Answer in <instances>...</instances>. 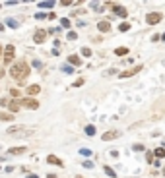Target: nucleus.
Instances as JSON below:
<instances>
[{
    "label": "nucleus",
    "mask_w": 165,
    "mask_h": 178,
    "mask_svg": "<svg viewBox=\"0 0 165 178\" xmlns=\"http://www.w3.org/2000/svg\"><path fill=\"white\" fill-rule=\"evenodd\" d=\"M4 27H6V25H4V23H0V31H4Z\"/></svg>",
    "instance_id": "obj_36"
},
{
    "label": "nucleus",
    "mask_w": 165,
    "mask_h": 178,
    "mask_svg": "<svg viewBox=\"0 0 165 178\" xmlns=\"http://www.w3.org/2000/svg\"><path fill=\"white\" fill-rule=\"evenodd\" d=\"M25 149H27V147H12L8 153L10 155H22V153H25Z\"/></svg>",
    "instance_id": "obj_12"
},
{
    "label": "nucleus",
    "mask_w": 165,
    "mask_h": 178,
    "mask_svg": "<svg viewBox=\"0 0 165 178\" xmlns=\"http://www.w3.org/2000/svg\"><path fill=\"white\" fill-rule=\"evenodd\" d=\"M47 163L49 164H55V167H64L62 159H58L57 155H49V157H47Z\"/></svg>",
    "instance_id": "obj_8"
},
{
    "label": "nucleus",
    "mask_w": 165,
    "mask_h": 178,
    "mask_svg": "<svg viewBox=\"0 0 165 178\" xmlns=\"http://www.w3.org/2000/svg\"><path fill=\"white\" fill-rule=\"evenodd\" d=\"M68 62H70L72 66H80V64H82V60H80L78 56H68Z\"/></svg>",
    "instance_id": "obj_16"
},
{
    "label": "nucleus",
    "mask_w": 165,
    "mask_h": 178,
    "mask_svg": "<svg viewBox=\"0 0 165 178\" xmlns=\"http://www.w3.org/2000/svg\"><path fill=\"white\" fill-rule=\"evenodd\" d=\"M132 149H134V151H144V145H142V143H134Z\"/></svg>",
    "instance_id": "obj_28"
},
{
    "label": "nucleus",
    "mask_w": 165,
    "mask_h": 178,
    "mask_svg": "<svg viewBox=\"0 0 165 178\" xmlns=\"http://www.w3.org/2000/svg\"><path fill=\"white\" fill-rule=\"evenodd\" d=\"M8 103H10L8 99H0V105H2V107H8Z\"/></svg>",
    "instance_id": "obj_33"
},
{
    "label": "nucleus",
    "mask_w": 165,
    "mask_h": 178,
    "mask_svg": "<svg viewBox=\"0 0 165 178\" xmlns=\"http://www.w3.org/2000/svg\"><path fill=\"white\" fill-rule=\"evenodd\" d=\"M115 54H118V56H126L128 48L126 47H118V48H115Z\"/></svg>",
    "instance_id": "obj_13"
},
{
    "label": "nucleus",
    "mask_w": 165,
    "mask_h": 178,
    "mask_svg": "<svg viewBox=\"0 0 165 178\" xmlns=\"http://www.w3.org/2000/svg\"><path fill=\"white\" fill-rule=\"evenodd\" d=\"M97 29L101 33H107V31H111V23H109V21H99L97 23Z\"/></svg>",
    "instance_id": "obj_10"
},
{
    "label": "nucleus",
    "mask_w": 165,
    "mask_h": 178,
    "mask_svg": "<svg viewBox=\"0 0 165 178\" xmlns=\"http://www.w3.org/2000/svg\"><path fill=\"white\" fill-rule=\"evenodd\" d=\"M66 37H68V41H74V39H78V33H76V31H70Z\"/></svg>",
    "instance_id": "obj_25"
},
{
    "label": "nucleus",
    "mask_w": 165,
    "mask_h": 178,
    "mask_svg": "<svg viewBox=\"0 0 165 178\" xmlns=\"http://www.w3.org/2000/svg\"><path fill=\"white\" fill-rule=\"evenodd\" d=\"M82 164H84L85 169H93V163H91V161H84Z\"/></svg>",
    "instance_id": "obj_30"
},
{
    "label": "nucleus",
    "mask_w": 165,
    "mask_h": 178,
    "mask_svg": "<svg viewBox=\"0 0 165 178\" xmlns=\"http://www.w3.org/2000/svg\"><path fill=\"white\" fill-rule=\"evenodd\" d=\"M47 178H57V176H55V174H49V176Z\"/></svg>",
    "instance_id": "obj_37"
},
{
    "label": "nucleus",
    "mask_w": 165,
    "mask_h": 178,
    "mask_svg": "<svg viewBox=\"0 0 165 178\" xmlns=\"http://www.w3.org/2000/svg\"><path fill=\"white\" fill-rule=\"evenodd\" d=\"M19 107H25V108H31V110H35V108H39V101L33 97H25L19 101Z\"/></svg>",
    "instance_id": "obj_2"
},
{
    "label": "nucleus",
    "mask_w": 165,
    "mask_h": 178,
    "mask_svg": "<svg viewBox=\"0 0 165 178\" xmlns=\"http://www.w3.org/2000/svg\"><path fill=\"white\" fill-rule=\"evenodd\" d=\"M118 136H121V134H118V132H107V134H103V136H101V140H103V141H109V140H115V137H118Z\"/></svg>",
    "instance_id": "obj_9"
},
{
    "label": "nucleus",
    "mask_w": 165,
    "mask_h": 178,
    "mask_svg": "<svg viewBox=\"0 0 165 178\" xmlns=\"http://www.w3.org/2000/svg\"><path fill=\"white\" fill-rule=\"evenodd\" d=\"M0 120H2V122H10V120H14V116H12V114L2 112V114H0Z\"/></svg>",
    "instance_id": "obj_17"
},
{
    "label": "nucleus",
    "mask_w": 165,
    "mask_h": 178,
    "mask_svg": "<svg viewBox=\"0 0 165 178\" xmlns=\"http://www.w3.org/2000/svg\"><path fill=\"white\" fill-rule=\"evenodd\" d=\"M2 75H4V70H2V66H0V78H2Z\"/></svg>",
    "instance_id": "obj_35"
},
{
    "label": "nucleus",
    "mask_w": 165,
    "mask_h": 178,
    "mask_svg": "<svg viewBox=\"0 0 165 178\" xmlns=\"http://www.w3.org/2000/svg\"><path fill=\"white\" fill-rule=\"evenodd\" d=\"M105 172H107V174H109V176H111V178H115V176H117V172H115V170L111 169L109 164H107V167H105Z\"/></svg>",
    "instance_id": "obj_20"
},
{
    "label": "nucleus",
    "mask_w": 165,
    "mask_h": 178,
    "mask_svg": "<svg viewBox=\"0 0 165 178\" xmlns=\"http://www.w3.org/2000/svg\"><path fill=\"white\" fill-rule=\"evenodd\" d=\"M76 178H84V176H82V174H78V176H76Z\"/></svg>",
    "instance_id": "obj_40"
},
{
    "label": "nucleus",
    "mask_w": 165,
    "mask_h": 178,
    "mask_svg": "<svg viewBox=\"0 0 165 178\" xmlns=\"http://www.w3.org/2000/svg\"><path fill=\"white\" fill-rule=\"evenodd\" d=\"M62 72L64 74H74V68L72 66H62Z\"/></svg>",
    "instance_id": "obj_24"
},
{
    "label": "nucleus",
    "mask_w": 165,
    "mask_h": 178,
    "mask_svg": "<svg viewBox=\"0 0 165 178\" xmlns=\"http://www.w3.org/2000/svg\"><path fill=\"white\" fill-rule=\"evenodd\" d=\"M0 54H4V51H2V47H0Z\"/></svg>",
    "instance_id": "obj_38"
},
{
    "label": "nucleus",
    "mask_w": 165,
    "mask_h": 178,
    "mask_svg": "<svg viewBox=\"0 0 165 178\" xmlns=\"http://www.w3.org/2000/svg\"><path fill=\"white\" fill-rule=\"evenodd\" d=\"M6 25H8V27H14V29H16L19 23H18V19H14V18H8V19H6Z\"/></svg>",
    "instance_id": "obj_15"
},
{
    "label": "nucleus",
    "mask_w": 165,
    "mask_h": 178,
    "mask_svg": "<svg viewBox=\"0 0 165 178\" xmlns=\"http://www.w3.org/2000/svg\"><path fill=\"white\" fill-rule=\"evenodd\" d=\"M39 91H41V87H39V85H29V87H27V93L29 95H37Z\"/></svg>",
    "instance_id": "obj_14"
},
{
    "label": "nucleus",
    "mask_w": 165,
    "mask_h": 178,
    "mask_svg": "<svg viewBox=\"0 0 165 178\" xmlns=\"http://www.w3.org/2000/svg\"><path fill=\"white\" fill-rule=\"evenodd\" d=\"M39 6H41V8H52L55 2H51V0H49V2H39Z\"/></svg>",
    "instance_id": "obj_21"
},
{
    "label": "nucleus",
    "mask_w": 165,
    "mask_h": 178,
    "mask_svg": "<svg viewBox=\"0 0 165 178\" xmlns=\"http://www.w3.org/2000/svg\"><path fill=\"white\" fill-rule=\"evenodd\" d=\"M8 108H10V112H18L19 108H22V107H19V101H10Z\"/></svg>",
    "instance_id": "obj_11"
},
{
    "label": "nucleus",
    "mask_w": 165,
    "mask_h": 178,
    "mask_svg": "<svg viewBox=\"0 0 165 178\" xmlns=\"http://www.w3.org/2000/svg\"><path fill=\"white\" fill-rule=\"evenodd\" d=\"M85 134H88V136H93L95 134V126H85Z\"/></svg>",
    "instance_id": "obj_23"
},
{
    "label": "nucleus",
    "mask_w": 165,
    "mask_h": 178,
    "mask_svg": "<svg viewBox=\"0 0 165 178\" xmlns=\"http://www.w3.org/2000/svg\"><path fill=\"white\" fill-rule=\"evenodd\" d=\"M128 29H130V23H126V21H123V23L118 25V31H121V33H124V31H128Z\"/></svg>",
    "instance_id": "obj_18"
},
{
    "label": "nucleus",
    "mask_w": 165,
    "mask_h": 178,
    "mask_svg": "<svg viewBox=\"0 0 165 178\" xmlns=\"http://www.w3.org/2000/svg\"><path fill=\"white\" fill-rule=\"evenodd\" d=\"M91 8H93L95 12H103V8H101V4H97V2H91Z\"/></svg>",
    "instance_id": "obj_26"
},
{
    "label": "nucleus",
    "mask_w": 165,
    "mask_h": 178,
    "mask_svg": "<svg viewBox=\"0 0 165 178\" xmlns=\"http://www.w3.org/2000/svg\"><path fill=\"white\" fill-rule=\"evenodd\" d=\"M25 178H39V176H37V174H27Z\"/></svg>",
    "instance_id": "obj_34"
},
{
    "label": "nucleus",
    "mask_w": 165,
    "mask_h": 178,
    "mask_svg": "<svg viewBox=\"0 0 165 178\" xmlns=\"http://www.w3.org/2000/svg\"><path fill=\"white\" fill-rule=\"evenodd\" d=\"M142 68H144V66H134V68H130V70H126V72H121V74H118V78H130V75H134V74H138V72H142Z\"/></svg>",
    "instance_id": "obj_6"
},
{
    "label": "nucleus",
    "mask_w": 165,
    "mask_h": 178,
    "mask_svg": "<svg viewBox=\"0 0 165 178\" xmlns=\"http://www.w3.org/2000/svg\"><path fill=\"white\" fill-rule=\"evenodd\" d=\"M45 39H47V31H45V29H39V31H35V35H33V41L37 43V45L45 43Z\"/></svg>",
    "instance_id": "obj_7"
},
{
    "label": "nucleus",
    "mask_w": 165,
    "mask_h": 178,
    "mask_svg": "<svg viewBox=\"0 0 165 178\" xmlns=\"http://www.w3.org/2000/svg\"><path fill=\"white\" fill-rule=\"evenodd\" d=\"M10 75H12L14 80H18V81H24L25 78L29 75V66H27V62H24V60L16 62V64L10 68Z\"/></svg>",
    "instance_id": "obj_1"
},
{
    "label": "nucleus",
    "mask_w": 165,
    "mask_h": 178,
    "mask_svg": "<svg viewBox=\"0 0 165 178\" xmlns=\"http://www.w3.org/2000/svg\"><path fill=\"white\" fill-rule=\"evenodd\" d=\"M80 85H84V80H82V78H80V80H76L72 87H80Z\"/></svg>",
    "instance_id": "obj_31"
},
{
    "label": "nucleus",
    "mask_w": 165,
    "mask_h": 178,
    "mask_svg": "<svg viewBox=\"0 0 165 178\" xmlns=\"http://www.w3.org/2000/svg\"><path fill=\"white\" fill-rule=\"evenodd\" d=\"M163 176H165V169H163Z\"/></svg>",
    "instance_id": "obj_41"
},
{
    "label": "nucleus",
    "mask_w": 165,
    "mask_h": 178,
    "mask_svg": "<svg viewBox=\"0 0 165 178\" xmlns=\"http://www.w3.org/2000/svg\"><path fill=\"white\" fill-rule=\"evenodd\" d=\"M35 18H37V19H45V18H47V14H43V12H39V14H35Z\"/></svg>",
    "instance_id": "obj_32"
},
{
    "label": "nucleus",
    "mask_w": 165,
    "mask_h": 178,
    "mask_svg": "<svg viewBox=\"0 0 165 178\" xmlns=\"http://www.w3.org/2000/svg\"><path fill=\"white\" fill-rule=\"evenodd\" d=\"M161 39H163V41H165V33H163V35H161Z\"/></svg>",
    "instance_id": "obj_39"
},
{
    "label": "nucleus",
    "mask_w": 165,
    "mask_h": 178,
    "mask_svg": "<svg viewBox=\"0 0 165 178\" xmlns=\"http://www.w3.org/2000/svg\"><path fill=\"white\" fill-rule=\"evenodd\" d=\"M156 157H157V159H163V157H165V149H163V147H157V149H156Z\"/></svg>",
    "instance_id": "obj_19"
},
{
    "label": "nucleus",
    "mask_w": 165,
    "mask_h": 178,
    "mask_svg": "<svg viewBox=\"0 0 165 178\" xmlns=\"http://www.w3.org/2000/svg\"><path fill=\"white\" fill-rule=\"evenodd\" d=\"M82 56H91V51L88 47H84V48H82Z\"/></svg>",
    "instance_id": "obj_27"
},
{
    "label": "nucleus",
    "mask_w": 165,
    "mask_h": 178,
    "mask_svg": "<svg viewBox=\"0 0 165 178\" xmlns=\"http://www.w3.org/2000/svg\"><path fill=\"white\" fill-rule=\"evenodd\" d=\"M80 153L84 155V157H90V155H91V149H80Z\"/></svg>",
    "instance_id": "obj_29"
},
{
    "label": "nucleus",
    "mask_w": 165,
    "mask_h": 178,
    "mask_svg": "<svg viewBox=\"0 0 165 178\" xmlns=\"http://www.w3.org/2000/svg\"><path fill=\"white\" fill-rule=\"evenodd\" d=\"M109 8H113V12L117 16H121V18H126L128 14V10L124 8V6H118V4H113V2H109Z\"/></svg>",
    "instance_id": "obj_5"
},
{
    "label": "nucleus",
    "mask_w": 165,
    "mask_h": 178,
    "mask_svg": "<svg viewBox=\"0 0 165 178\" xmlns=\"http://www.w3.org/2000/svg\"><path fill=\"white\" fill-rule=\"evenodd\" d=\"M60 25H62V27H64V29H68V27H70V19H68V18H62Z\"/></svg>",
    "instance_id": "obj_22"
},
{
    "label": "nucleus",
    "mask_w": 165,
    "mask_h": 178,
    "mask_svg": "<svg viewBox=\"0 0 165 178\" xmlns=\"http://www.w3.org/2000/svg\"><path fill=\"white\" fill-rule=\"evenodd\" d=\"M14 54H16L14 45H8V47H4V54H2V58H4L6 64H10V62L14 60Z\"/></svg>",
    "instance_id": "obj_4"
},
{
    "label": "nucleus",
    "mask_w": 165,
    "mask_h": 178,
    "mask_svg": "<svg viewBox=\"0 0 165 178\" xmlns=\"http://www.w3.org/2000/svg\"><path fill=\"white\" fill-rule=\"evenodd\" d=\"M161 18H163L161 12H150V14L146 16V21H148V25H156V23L161 21Z\"/></svg>",
    "instance_id": "obj_3"
}]
</instances>
